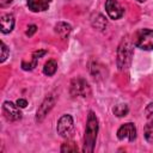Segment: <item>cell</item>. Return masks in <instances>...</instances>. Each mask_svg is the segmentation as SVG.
<instances>
[{
	"label": "cell",
	"instance_id": "cell-10",
	"mask_svg": "<svg viewBox=\"0 0 153 153\" xmlns=\"http://www.w3.org/2000/svg\"><path fill=\"white\" fill-rule=\"evenodd\" d=\"M51 0H27V7L32 12H42L48 10Z\"/></svg>",
	"mask_w": 153,
	"mask_h": 153
},
{
	"label": "cell",
	"instance_id": "cell-14",
	"mask_svg": "<svg viewBox=\"0 0 153 153\" xmlns=\"http://www.w3.org/2000/svg\"><path fill=\"white\" fill-rule=\"evenodd\" d=\"M71 25L69 24H67V23H63V22H61V23H57L56 24V26H55V31L62 37V38H66L67 36H68V33L71 32Z\"/></svg>",
	"mask_w": 153,
	"mask_h": 153
},
{
	"label": "cell",
	"instance_id": "cell-5",
	"mask_svg": "<svg viewBox=\"0 0 153 153\" xmlns=\"http://www.w3.org/2000/svg\"><path fill=\"white\" fill-rule=\"evenodd\" d=\"M90 92H91V90H90V86H88L86 80L78 78V79H74L72 81L71 94L73 97H86L90 94Z\"/></svg>",
	"mask_w": 153,
	"mask_h": 153
},
{
	"label": "cell",
	"instance_id": "cell-18",
	"mask_svg": "<svg viewBox=\"0 0 153 153\" xmlns=\"http://www.w3.org/2000/svg\"><path fill=\"white\" fill-rule=\"evenodd\" d=\"M76 151H78V146L72 141L65 142L61 146V152H76Z\"/></svg>",
	"mask_w": 153,
	"mask_h": 153
},
{
	"label": "cell",
	"instance_id": "cell-21",
	"mask_svg": "<svg viewBox=\"0 0 153 153\" xmlns=\"http://www.w3.org/2000/svg\"><path fill=\"white\" fill-rule=\"evenodd\" d=\"M36 30H37V26H36V25H30V26L27 27V30H26V35H27V36H32V35L36 32Z\"/></svg>",
	"mask_w": 153,
	"mask_h": 153
},
{
	"label": "cell",
	"instance_id": "cell-20",
	"mask_svg": "<svg viewBox=\"0 0 153 153\" xmlns=\"http://www.w3.org/2000/svg\"><path fill=\"white\" fill-rule=\"evenodd\" d=\"M8 54H10L8 48L6 47V44H5L4 42H1V62H4V61L7 59Z\"/></svg>",
	"mask_w": 153,
	"mask_h": 153
},
{
	"label": "cell",
	"instance_id": "cell-15",
	"mask_svg": "<svg viewBox=\"0 0 153 153\" xmlns=\"http://www.w3.org/2000/svg\"><path fill=\"white\" fill-rule=\"evenodd\" d=\"M56 69H57V63H56V61H55V60H49V61L44 65V67H43V73H44L45 75L50 76V75H54V74H55Z\"/></svg>",
	"mask_w": 153,
	"mask_h": 153
},
{
	"label": "cell",
	"instance_id": "cell-4",
	"mask_svg": "<svg viewBox=\"0 0 153 153\" xmlns=\"http://www.w3.org/2000/svg\"><path fill=\"white\" fill-rule=\"evenodd\" d=\"M135 45L142 50H152L153 49V30L143 29L137 33Z\"/></svg>",
	"mask_w": 153,
	"mask_h": 153
},
{
	"label": "cell",
	"instance_id": "cell-8",
	"mask_svg": "<svg viewBox=\"0 0 153 153\" xmlns=\"http://www.w3.org/2000/svg\"><path fill=\"white\" fill-rule=\"evenodd\" d=\"M105 10H106L108 16L111 19H120L124 13L123 8L120 6L117 0H106L105 1Z\"/></svg>",
	"mask_w": 153,
	"mask_h": 153
},
{
	"label": "cell",
	"instance_id": "cell-3",
	"mask_svg": "<svg viewBox=\"0 0 153 153\" xmlns=\"http://www.w3.org/2000/svg\"><path fill=\"white\" fill-rule=\"evenodd\" d=\"M57 133L65 137V139H69L73 136L74 134V122H73V117L71 115H63L60 117L59 122H57Z\"/></svg>",
	"mask_w": 153,
	"mask_h": 153
},
{
	"label": "cell",
	"instance_id": "cell-7",
	"mask_svg": "<svg viewBox=\"0 0 153 153\" xmlns=\"http://www.w3.org/2000/svg\"><path fill=\"white\" fill-rule=\"evenodd\" d=\"M117 137L120 140H124L127 139L128 141H134L136 137V128L134 126V123L128 122L123 126L120 127V129L117 130Z\"/></svg>",
	"mask_w": 153,
	"mask_h": 153
},
{
	"label": "cell",
	"instance_id": "cell-13",
	"mask_svg": "<svg viewBox=\"0 0 153 153\" xmlns=\"http://www.w3.org/2000/svg\"><path fill=\"white\" fill-rule=\"evenodd\" d=\"M91 23H92L93 27H96V29H98V30H104V29H105V26H106V24H108V22H106V19H105V17H104V16H102V14H99V13L92 17Z\"/></svg>",
	"mask_w": 153,
	"mask_h": 153
},
{
	"label": "cell",
	"instance_id": "cell-23",
	"mask_svg": "<svg viewBox=\"0 0 153 153\" xmlns=\"http://www.w3.org/2000/svg\"><path fill=\"white\" fill-rule=\"evenodd\" d=\"M12 2V0H0V6L1 7H5L7 5H10Z\"/></svg>",
	"mask_w": 153,
	"mask_h": 153
},
{
	"label": "cell",
	"instance_id": "cell-6",
	"mask_svg": "<svg viewBox=\"0 0 153 153\" xmlns=\"http://www.w3.org/2000/svg\"><path fill=\"white\" fill-rule=\"evenodd\" d=\"M2 112L8 121H18L22 118V112L17 104L12 102H5L2 105Z\"/></svg>",
	"mask_w": 153,
	"mask_h": 153
},
{
	"label": "cell",
	"instance_id": "cell-19",
	"mask_svg": "<svg viewBox=\"0 0 153 153\" xmlns=\"http://www.w3.org/2000/svg\"><path fill=\"white\" fill-rule=\"evenodd\" d=\"M145 115H146V117H147L149 121H153V102H151V103L146 106V109H145Z\"/></svg>",
	"mask_w": 153,
	"mask_h": 153
},
{
	"label": "cell",
	"instance_id": "cell-12",
	"mask_svg": "<svg viewBox=\"0 0 153 153\" xmlns=\"http://www.w3.org/2000/svg\"><path fill=\"white\" fill-rule=\"evenodd\" d=\"M44 54H47L45 50H37V51H35V53L32 54V62H31V63H26L25 61L22 62L23 69H25V71H31V69H33V68L36 67V65H37V61H38V60L41 59V56H43Z\"/></svg>",
	"mask_w": 153,
	"mask_h": 153
},
{
	"label": "cell",
	"instance_id": "cell-16",
	"mask_svg": "<svg viewBox=\"0 0 153 153\" xmlns=\"http://www.w3.org/2000/svg\"><path fill=\"white\" fill-rule=\"evenodd\" d=\"M145 139L153 143V121H149L146 126H145Z\"/></svg>",
	"mask_w": 153,
	"mask_h": 153
},
{
	"label": "cell",
	"instance_id": "cell-24",
	"mask_svg": "<svg viewBox=\"0 0 153 153\" xmlns=\"http://www.w3.org/2000/svg\"><path fill=\"white\" fill-rule=\"evenodd\" d=\"M137 1H140V2H143V1H145V0H137Z\"/></svg>",
	"mask_w": 153,
	"mask_h": 153
},
{
	"label": "cell",
	"instance_id": "cell-11",
	"mask_svg": "<svg viewBox=\"0 0 153 153\" xmlns=\"http://www.w3.org/2000/svg\"><path fill=\"white\" fill-rule=\"evenodd\" d=\"M0 24H1V32L2 33H8L13 30L14 26V17L10 13L4 14L0 19Z\"/></svg>",
	"mask_w": 153,
	"mask_h": 153
},
{
	"label": "cell",
	"instance_id": "cell-2",
	"mask_svg": "<svg viewBox=\"0 0 153 153\" xmlns=\"http://www.w3.org/2000/svg\"><path fill=\"white\" fill-rule=\"evenodd\" d=\"M133 57V43L127 37L123 38L118 50H117V66L120 69H126L129 67Z\"/></svg>",
	"mask_w": 153,
	"mask_h": 153
},
{
	"label": "cell",
	"instance_id": "cell-22",
	"mask_svg": "<svg viewBox=\"0 0 153 153\" xmlns=\"http://www.w3.org/2000/svg\"><path fill=\"white\" fill-rule=\"evenodd\" d=\"M17 105H18L19 108H25V106L27 105V102H26V99H23V98H19V99L17 100Z\"/></svg>",
	"mask_w": 153,
	"mask_h": 153
},
{
	"label": "cell",
	"instance_id": "cell-9",
	"mask_svg": "<svg viewBox=\"0 0 153 153\" xmlns=\"http://www.w3.org/2000/svg\"><path fill=\"white\" fill-rule=\"evenodd\" d=\"M54 103H55V97L53 94H49L48 97H45V99L43 100L42 105L39 106V109L37 110V116H36V120L37 121H42L44 118V116L49 112V110L54 106Z\"/></svg>",
	"mask_w": 153,
	"mask_h": 153
},
{
	"label": "cell",
	"instance_id": "cell-1",
	"mask_svg": "<svg viewBox=\"0 0 153 153\" xmlns=\"http://www.w3.org/2000/svg\"><path fill=\"white\" fill-rule=\"evenodd\" d=\"M97 133H98V120L94 112L90 111L87 116L86 130H85V137H84V148H82L84 152H87V153L93 152L96 139H97Z\"/></svg>",
	"mask_w": 153,
	"mask_h": 153
},
{
	"label": "cell",
	"instance_id": "cell-17",
	"mask_svg": "<svg viewBox=\"0 0 153 153\" xmlns=\"http://www.w3.org/2000/svg\"><path fill=\"white\" fill-rule=\"evenodd\" d=\"M128 110L129 109H128V106L126 104H118V105H116L114 108V114L116 116H118V117H123V116H126L128 114Z\"/></svg>",
	"mask_w": 153,
	"mask_h": 153
}]
</instances>
